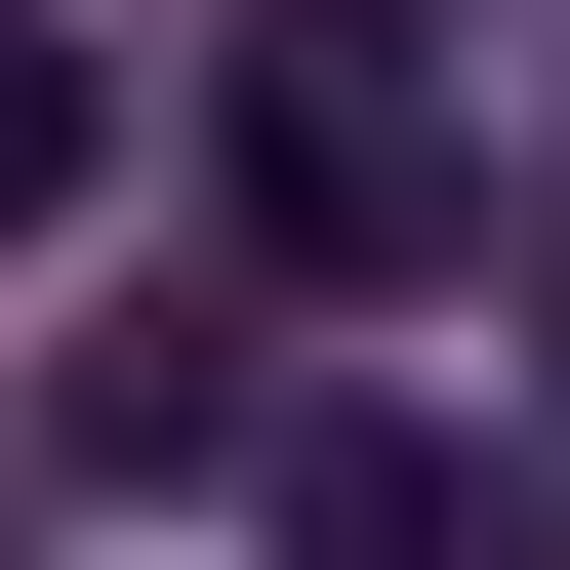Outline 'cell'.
Here are the masks:
<instances>
[{
  "label": "cell",
  "instance_id": "3957f363",
  "mask_svg": "<svg viewBox=\"0 0 570 570\" xmlns=\"http://www.w3.org/2000/svg\"><path fill=\"white\" fill-rule=\"evenodd\" d=\"M245 449H285V326H204V285L41 367V489H245Z\"/></svg>",
  "mask_w": 570,
  "mask_h": 570
},
{
  "label": "cell",
  "instance_id": "6da1fadb",
  "mask_svg": "<svg viewBox=\"0 0 570 570\" xmlns=\"http://www.w3.org/2000/svg\"><path fill=\"white\" fill-rule=\"evenodd\" d=\"M204 164H245L285 285H449V245H489V122L407 82V0H285L245 82H204Z\"/></svg>",
  "mask_w": 570,
  "mask_h": 570
},
{
  "label": "cell",
  "instance_id": "277c9868",
  "mask_svg": "<svg viewBox=\"0 0 570 570\" xmlns=\"http://www.w3.org/2000/svg\"><path fill=\"white\" fill-rule=\"evenodd\" d=\"M82 164H122V41H41V0H0V245H82Z\"/></svg>",
  "mask_w": 570,
  "mask_h": 570
},
{
  "label": "cell",
  "instance_id": "7a4b0ae2",
  "mask_svg": "<svg viewBox=\"0 0 570 570\" xmlns=\"http://www.w3.org/2000/svg\"><path fill=\"white\" fill-rule=\"evenodd\" d=\"M245 530H285V570H570V489L489 449V407H285Z\"/></svg>",
  "mask_w": 570,
  "mask_h": 570
}]
</instances>
